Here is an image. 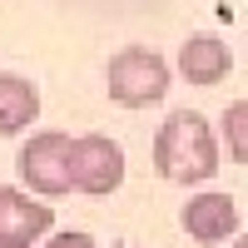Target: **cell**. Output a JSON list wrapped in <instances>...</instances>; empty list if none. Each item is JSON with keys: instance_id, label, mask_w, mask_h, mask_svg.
I'll return each mask as SVG.
<instances>
[{"instance_id": "obj_1", "label": "cell", "mask_w": 248, "mask_h": 248, "mask_svg": "<svg viewBox=\"0 0 248 248\" xmlns=\"http://www.w3.org/2000/svg\"><path fill=\"white\" fill-rule=\"evenodd\" d=\"M154 169L169 184H203L218 174V144L199 109H174L154 134Z\"/></svg>"}, {"instance_id": "obj_2", "label": "cell", "mask_w": 248, "mask_h": 248, "mask_svg": "<svg viewBox=\"0 0 248 248\" xmlns=\"http://www.w3.org/2000/svg\"><path fill=\"white\" fill-rule=\"evenodd\" d=\"M105 85H109V99L124 109H144V105H159L169 94V60L144 50V45H129L109 60L105 70Z\"/></svg>"}, {"instance_id": "obj_3", "label": "cell", "mask_w": 248, "mask_h": 248, "mask_svg": "<svg viewBox=\"0 0 248 248\" xmlns=\"http://www.w3.org/2000/svg\"><path fill=\"white\" fill-rule=\"evenodd\" d=\"M124 184V149L105 134H79L70 139V189L105 199Z\"/></svg>"}, {"instance_id": "obj_4", "label": "cell", "mask_w": 248, "mask_h": 248, "mask_svg": "<svg viewBox=\"0 0 248 248\" xmlns=\"http://www.w3.org/2000/svg\"><path fill=\"white\" fill-rule=\"evenodd\" d=\"M15 169L25 179V189H35L40 199L70 194V134H60V129L30 134V144L15 159Z\"/></svg>"}, {"instance_id": "obj_5", "label": "cell", "mask_w": 248, "mask_h": 248, "mask_svg": "<svg viewBox=\"0 0 248 248\" xmlns=\"http://www.w3.org/2000/svg\"><path fill=\"white\" fill-rule=\"evenodd\" d=\"M55 223L50 203L30 199L25 189H0V248H30Z\"/></svg>"}, {"instance_id": "obj_6", "label": "cell", "mask_w": 248, "mask_h": 248, "mask_svg": "<svg viewBox=\"0 0 248 248\" xmlns=\"http://www.w3.org/2000/svg\"><path fill=\"white\" fill-rule=\"evenodd\" d=\"M184 233L199 238V243H223L229 233H238V223H243V209H238V199L233 194H199L184 203Z\"/></svg>"}, {"instance_id": "obj_7", "label": "cell", "mask_w": 248, "mask_h": 248, "mask_svg": "<svg viewBox=\"0 0 248 248\" xmlns=\"http://www.w3.org/2000/svg\"><path fill=\"white\" fill-rule=\"evenodd\" d=\"M229 70H233V55H229V45H223L218 35H189L184 40L179 75L189 79V85L209 90V85H218V79H229Z\"/></svg>"}, {"instance_id": "obj_8", "label": "cell", "mask_w": 248, "mask_h": 248, "mask_svg": "<svg viewBox=\"0 0 248 248\" xmlns=\"http://www.w3.org/2000/svg\"><path fill=\"white\" fill-rule=\"evenodd\" d=\"M40 114V90L25 75H0V139L30 129Z\"/></svg>"}, {"instance_id": "obj_9", "label": "cell", "mask_w": 248, "mask_h": 248, "mask_svg": "<svg viewBox=\"0 0 248 248\" xmlns=\"http://www.w3.org/2000/svg\"><path fill=\"white\" fill-rule=\"evenodd\" d=\"M223 124H229V144H233V164L248 159V105L243 99H233L229 114H223Z\"/></svg>"}, {"instance_id": "obj_10", "label": "cell", "mask_w": 248, "mask_h": 248, "mask_svg": "<svg viewBox=\"0 0 248 248\" xmlns=\"http://www.w3.org/2000/svg\"><path fill=\"white\" fill-rule=\"evenodd\" d=\"M45 248H94V238H90V233H79V229H70V233H55Z\"/></svg>"}, {"instance_id": "obj_11", "label": "cell", "mask_w": 248, "mask_h": 248, "mask_svg": "<svg viewBox=\"0 0 248 248\" xmlns=\"http://www.w3.org/2000/svg\"><path fill=\"white\" fill-rule=\"evenodd\" d=\"M114 248H134V243H114Z\"/></svg>"}, {"instance_id": "obj_12", "label": "cell", "mask_w": 248, "mask_h": 248, "mask_svg": "<svg viewBox=\"0 0 248 248\" xmlns=\"http://www.w3.org/2000/svg\"><path fill=\"white\" fill-rule=\"evenodd\" d=\"M233 248H243V243H233Z\"/></svg>"}]
</instances>
